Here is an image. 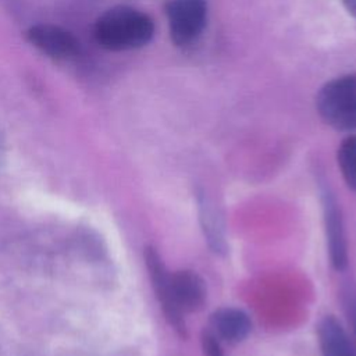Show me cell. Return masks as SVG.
Wrapping results in <instances>:
<instances>
[{
    "mask_svg": "<svg viewBox=\"0 0 356 356\" xmlns=\"http://www.w3.org/2000/svg\"><path fill=\"white\" fill-rule=\"evenodd\" d=\"M145 260L156 296L168 323L185 337V314L197 312L206 300L203 280L191 270L170 273L153 248L146 249Z\"/></svg>",
    "mask_w": 356,
    "mask_h": 356,
    "instance_id": "6da1fadb",
    "label": "cell"
},
{
    "mask_svg": "<svg viewBox=\"0 0 356 356\" xmlns=\"http://www.w3.org/2000/svg\"><path fill=\"white\" fill-rule=\"evenodd\" d=\"M153 33V19L143 11L128 6L107 10L95 26L96 40L111 51L139 49L152 40Z\"/></svg>",
    "mask_w": 356,
    "mask_h": 356,
    "instance_id": "7a4b0ae2",
    "label": "cell"
},
{
    "mask_svg": "<svg viewBox=\"0 0 356 356\" xmlns=\"http://www.w3.org/2000/svg\"><path fill=\"white\" fill-rule=\"evenodd\" d=\"M316 107L325 124L337 131L356 129V74L325 82L317 96Z\"/></svg>",
    "mask_w": 356,
    "mask_h": 356,
    "instance_id": "3957f363",
    "label": "cell"
},
{
    "mask_svg": "<svg viewBox=\"0 0 356 356\" xmlns=\"http://www.w3.org/2000/svg\"><path fill=\"white\" fill-rule=\"evenodd\" d=\"M170 36L177 47L197 42L207 21L206 0H170L165 6Z\"/></svg>",
    "mask_w": 356,
    "mask_h": 356,
    "instance_id": "277c9868",
    "label": "cell"
},
{
    "mask_svg": "<svg viewBox=\"0 0 356 356\" xmlns=\"http://www.w3.org/2000/svg\"><path fill=\"white\" fill-rule=\"evenodd\" d=\"M28 40L42 53L56 60H68L78 53L79 43L76 38L54 25H35L28 31Z\"/></svg>",
    "mask_w": 356,
    "mask_h": 356,
    "instance_id": "5b68a950",
    "label": "cell"
},
{
    "mask_svg": "<svg viewBox=\"0 0 356 356\" xmlns=\"http://www.w3.org/2000/svg\"><path fill=\"white\" fill-rule=\"evenodd\" d=\"M323 209H324V224H325V236L327 248L330 253V260L334 268L343 270L348 264V246L343 221L341 216V209L335 197L324 191L323 193Z\"/></svg>",
    "mask_w": 356,
    "mask_h": 356,
    "instance_id": "8992f818",
    "label": "cell"
},
{
    "mask_svg": "<svg viewBox=\"0 0 356 356\" xmlns=\"http://www.w3.org/2000/svg\"><path fill=\"white\" fill-rule=\"evenodd\" d=\"M221 342L239 343L252 331L249 316L236 307H221L211 314L209 328Z\"/></svg>",
    "mask_w": 356,
    "mask_h": 356,
    "instance_id": "52a82bcc",
    "label": "cell"
},
{
    "mask_svg": "<svg viewBox=\"0 0 356 356\" xmlns=\"http://www.w3.org/2000/svg\"><path fill=\"white\" fill-rule=\"evenodd\" d=\"M321 356H356V343L334 316H325L317 327Z\"/></svg>",
    "mask_w": 356,
    "mask_h": 356,
    "instance_id": "ba28073f",
    "label": "cell"
},
{
    "mask_svg": "<svg viewBox=\"0 0 356 356\" xmlns=\"http://www.w3.org/2000/svg\"><path fill=\"white\" fill-rule=\"evenodd\" d=\"M200 220L204 229V235L207 236L210 246L216 252H222L225 249L222 225L216 209L206 199L200 202Z\"/></svg>",
    "mask_w": 356,
    "mask_h": 356,
    "instance_id": "9c48e42d",
    "label": "cell"
},
{
    "mask_svg": "<svg viewBox=\"0 0 356 356\" xmlns=\"http://www.w3.org/2000/svg\"><path fill=\"white\" fill-rule=\"evenodd\" d=\"M338 165L346 185L356 192V135H349L341 142Z\"/></svg>",
    "mask_w": 356,
    "mask_h": 356,
    "instance_id": "30bf717a",
    "label": "cell"
},
{
    "mask_svg": "<svg viewBox=\"0 0 356 356\" xmlns=\"http://www.w3.org/2000/svg\"><path fill=\"white\" fill-rule=\"evenodd\" d=\"M202 349L204 356H224L221 341L209 328L202 334Z\"/></svg>",
    "mask_w": 356,
    "mask_h": 356,
    "instance_id": "8fae6325",
    "label": "cell"
},
{
    "mask_svg": "<svg viewBox=\"0 0 356 356\" xmlns=\"http://www.w3.org/2000/svg\"><path fill=\"white\" fill-rule=\"evenodd\" d=\"M342 295H343V309L349 320V325L352 327L356 335V291L352 286H346Z\"/></svg>",
    "mask_w": 356,
    "mask_h": 356,
    "instance_id": "7c38bea8",
    "label": "cell"
},
{
    "mask_svg": "<svg viewBox=\"0 0 356 356\" xmlns=\"http://www.w3.org/2000/svg\"><path fill=\"white\" fill-rule=\"evenodd\" d=\"M342 1L348 13L356 18V0H342Z\"/></svg>",
    "mask_w": 356,
    "mask_h": 356,
    "instance_id": "4fadbf2b",
    "label": "cell"
}]
</instances>
